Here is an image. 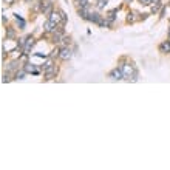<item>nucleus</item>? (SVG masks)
Wrapping results in <instances>:
<instances>
[{
	"mask_svg": "<svg viewBox=\"0 0 170 170\" xmlns=\"http://www.w3.org/2000/svg\"><path fill=\"white\" fill-rule=\"evenodd\" d=\"M121 70H122V73H124V77H127V79H130V73H135V71H136L133 67L127 65V64L122 65V67H121Z\"/></svg>",
	"mask_w": 170,
	"mask_h": 170,
	"instance_id": "f257e3e1",
	"label": "nucleus"
},
{
	"mask_svg": "<svg viewBox=\"0 0 170 170\" xmlns=\"http://www.w3.org/2000/svg\"><path fill=\"white\" fill-rule=\"evenodd\" d=\"M90 14H91V11H90V6H88V5L80 6V8H79V16H82L84 19H88Z\"/></svg>",
	"mask_w": 170,
	"mask_h": 170,
	"instance_id": "f03ea898",
	"label": "nucleus"
},
{
	"mask_svg": "<svg viewBox=\"0 0 170 170\" xmlns=\"http://www.w3.org/2000/svg\"><path fill=\"white\" fill-rule=\"evenodd\" d=\"M59 57L62 59V60H68V59L71 57V50L67 48V46H65V48H62V50H60V53H59Z\"/></svg>",
	"mask_w": 170,
	"mask_h": 170,
	"instance_id": "7ed1b4c3",
	"label": "nucleus"
},
{
	"mask_svg": "<svg viewBox=\"0 0 170 170\" xmlns=\"http://www.w3.org/2000/svg\"><path fill=\"white\" fill-rule=\"evenodd\" d=\"M56 26H57L56 22H53V20H46V22L43 23V30L45 31H56Z\"/></svg>",
	"mask_w": 170,
	"mask_h": 170,
	"instance_id": "20e7f679",
	"label": "nucleus"
},
{
	"mask_svg": "<svg viewBox=\"0 0 170 170\" xmlns=\"http://www.w3.org/2000/svg\"><path fill=\"white\" fill-rule=\"evenodd\" d=\"M110 77L111 79H122V77H124V73H122V70H121V68H114V70L110 73Z\"/></svg>",
	"mask_w": 170,
	"mask_h": 170,
	"instance_id": "39448f33",
	"label": "nucleus"
},
{
	"mask_svg": "<svg viewBox=\"0 0 170 170\" xmlns=\"http://www.w3.org/2000/svg\"><path fill=\"white\" fill-rule=\"evenodd\" d=\"M33 45H34V39L30 36L28 39H26V43H25V46H23V53H25V54H30V50L33 48Z\"/></svg>",
	"mask_w": 170,
	"mask_h": 170,
	"instance_id": "423d86ee",
	"label": "nucleus"
},
{
	"mask_svg": "<svg viewBox=\"0 0 170 170\" xmlns=\"http://www.w3.org/2000/svg\"><path fill=\"white\" fill-rule=\"evenodd\" d=\"M56 73H57V68L56 67H51L50 70L45 71V76H46V79H53L54 76H56Z\"/></svg>",
	"mask_w": 170,
	"mask_h": 170,
	"instance_id": "0eeeda50",
	"label": "nucleus"
},
{
	"mask_svg": "<svg viewBox=\"0 0 170 170\" xmlns=\"http://www.w3.org/2000/svg\"><path fill=\"white\" fill-rule=\"evenodd\" d=\"M159 51L161 53H170V40H167V42H162L159 45Z\"/></svg>",
	"mask_w": 170,
	"mask_h": 170,
	"instance_id": "6e6552de",
	"label": "nucleus"
},
{
	"mask_svg": "<svg viewBox=\"0 0 170 170\" xmlns=\"http://www.w3.org/2000/svg\"><path fill=\"white\" fill-rule=\"evenodd\" d=\"M23 70H25L26 73H34V74H39V71H36V67H34L33 64H25Z\"/></svg>",
	"mask_w": 170,
	"mask_h": 170,
	"instance_id": "1a4fd4ad",
	"label": "nucleus"
},
{
	"mask_svg": "<svg viewBox=\"0 0 170 170\" xmlns=\"http://www.w3.org/2000/svg\"><path fill=\"white\" fill-rule=\"evenodd\" d=\"M60 19H62V16H60L59 11H57V12H53V14L50 16V20H53V22H56V23H59Z\"/></svg>",
	"mask_w": 170,
	"mask_h": 170,
	"instance_id": "9d476101",
	"label": "nucleus"
},
{
	"mask_svg": "<svg viewBox=\"0 0 170 170\" xmlns=\"http://www.w3.org/2000/svg\"><path fill=\"white\" fill-rule=\"evenodd\" d=\"M50 9H51V3L50 2H45V5H42V11L45 12V14H48Z\"/></svg>",
	"mask_w": 170,
	"mask_h": 170,
	"instance_id": "9b49d317",
	"label": "nucleus"
},
{
	"mask_svg": "<svg viewBox=\"0 0 170 170\" xmlns=\"http://www.w3.org/2000/svg\"><path fill=\"white\" fill-rule=\"evenodd\" d=\"M26 74V71L25 70H22V71H17L16 73V79H23V76Z\"/></svg>",
	"mask_w": 170,
	"mask_h": 170,
	"instance_id": "f8f14e48",
	"label": "nucleus"
},
{
	"mask_svg": "<svg viewBox=\"0 0 170 170\" xmlns=\"http://www.w3.org/2000/svg\"><path fill=\"white\" fill-rule=\"evenodd\" d=\"M17 67H19V62H17V60H12L11 65L8 67V70H14V68H17Z\"/></svg>",
	"mask_w": 170,
	"mask_h": 170,
	"instance_id": "ddd939ff",
	"label": "nucleus"
},
{
	"mask_svg": "<svg viewBox=\"0 0 170 170\" xmlns=\"http://www.w3.org/2000/svg\"><path fill=\"white\" fill-rule=\"evenodd\" d=\"M108 0H98V8H104Z\"/></svg>",
	"mask_w": 170,
	"mask_h": 170,
	"instance_id": "4468645a",
	"label": "nucleus"
},
{
	"mask_svg": "<svg viewBox=\"0 0 170 170\" xmlns=\"http://www.w3.org/2000/svg\"><path fill=\"white\" fill-rule=\"evenodd\" d=\"M76 2H77L80 6H85V5H88V0H76Z\"/></svg>",
	"mask_w": 170,
	"mask_h": 170,
	"instance_id": "2eb2a0df",
	"label": "nucleus"
},
{
	"mask_svg": "<svg viewBox=\"0 0 170 170\" xmlns=\"http://www.w3.org/2000/svg\"><path fill=\"white\" fill-rule=\"evenodd\" d=\"M142 5H152V0H139Z\"/></svg>",
	"mask_w": 170,
	"mask_h": 170,
	"instance_id": "dca6fc26",
	"label": "nucleus"
},
{
	"mask_svg": "<svg viewBox=\"0 0 170 170\" xmlns=\"http://www.w3.org/2000/svg\"><path fill=\"white\" fill-rule=\"evenodd\" d=\"M3 82H8V80H9V77H8V74H3Z\"/></svg>",
	"mask_w": 170,
	"mask_h": 170,
	"instance_id": "f3484780",
	"label": "nucleus"
},
{
	"mask_svg": "<svg viewBox=\"0 0 170 170\" xmlns=\"http://www.w3.org/2000/svg\"><path fill=\"white\" fill-rule=\"evenodd\" d=\"M12 36H14V31L9 30V31H8V37H12Z\"/></svg>",
	"mask_w": 170,
	"mask_h": 170,
	"instance_id": "a211bd4d",
	"label": "nucleus"
},
{
	"mask_svg": "<svg viewBox=\"0 0 170 170\" xmlns=\"http://www.w3.org/2000/svg\"><path fill=\"white\" fill-rule=\"evenodd\" d=\"M5 2H6V3H11V2H12V0H5Z\"/></svg>",
	"mask_w": 170,
	"mask_h": 170,
	"instance_id": "6ab92c4d",
	"label": "nucleus"
}]
</instances>
